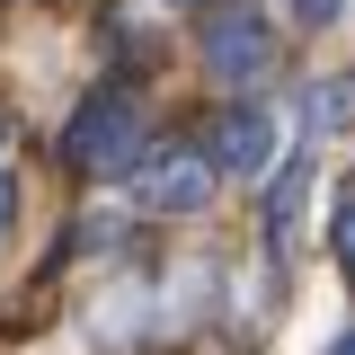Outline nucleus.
Instances as JSON below:
<instances>
[{"label": "nucleus", "mask_w": 355, "mask_h": 355, "mask_svg": "<svg viewBox=\"0 0 355 355\" xmlns=\"http://www.w3.org/2000/svg\"><path fill=\"white\" fill-rule=\"evenodd\" d=\"M62 151H71L80 169H125L133 151H142V98H133V89H98L80 116H71Z\"/></svg>", "instance_id": "1"}, {"label": "nucleus", "mask_w": 355, "mask_h": 355, "mask_svg": "<svg viewBox=\"0 0 355 355\" xmlns=\"http://www.w3.org/2000/svg\"><path fill=\"white\" fill-rule=\"evenodd\" d=\"M205 62H214L222 80H266V62H275V36H266L258 9H231L214 18V36H205Z\"/></svg>", "instance_id": "2"}, {"label": "nucleus", "mask_w": 355, "mask_h": 355, "mask_svg": "<svg viewBox=\"0 0 355 355\" xmlns=\"http://www.w3.org/2000/svg\"><path fill=\"white\" fill-rule=\"evenodd\" d=\"M266 160H275V116H266V107H231V116H222V133H214V169L258 178Z\"/></svg>", "instance_id": "3"}, {"label": "nucleus", "mask_w": 355, "mask_h": 355, "mask_svg": "<svg viewBox=\"0 0 355 355\" xmlns=\"http://www.w3.org/2000/svg\"><path fill=\"white\" fill-rule=\"evenodd\" d=\"M205 196H214V169H205V160H187V151H169L160 169L142 178V205H160V214H196Z\"/></svg>", "instance_id": "4"}, {"label": "nucleus", "mask_w": 355, "mask_h": 355, "mask_svg": "<svg viewBox=\"0 0 355 355\" xmlns=\"http://www.w3.org/2000/svg\"><path fill=\"white\" fill-rule=\"evenodd\" d=\"M311 205V151L302 160H293V169L275 178V196H266V231H275V240H284V231H293V214H302Z\"/></svg>", "instance_id": "5"}, {"label": "nucleus", "mask_w": 355, "mask_h": 355, "mask_svg": "<svg viewBox=\"0 0 355 355\" xmlns=\"http://www.w3.org/2000/svg\"><path fill=\"white\" fill-rule=\"evenodd\" d=\"M302 116H311L320 133H347V125H355V89H347V80H320V89L302 98Z\"/></svg>", "instance_id": "6"}, {"label": "nucleus", "mask_w": 355, "mask_h": 355, "mask_svg": "<svg viewBox=\"0 0 355 355\" xmlns=\"http://www.w3.org/2000/svg\"><path fill=\"white\" fill-rule=\"evenodd\" d=\"M284 9H293V18H302V27H329V18H338V9H347V0H284Z\"/></svg>", "instance_id": "7"}, {"label": "nucleus", "mask_w": 355, "mask_h": 355, "mask_svg": "<svg viewBox=\"0 0 355 355\" xmlns=\"http://www.w3.org/2000/svg\"><path fill=\"white\" fill-rule=\"evenodd\" d=\"M338 258L355 266V205H338Z\"/></svg>", "instance_id": "8"}, {"label": "nucleus", "mask_w": 355, "mask_h": 355, "mask_svg": "<svg viewBox=\"0 0 355 355\" xmlns=\"http://www.w3.org/2000/svg\"><path fill=\"white\" fill-rule=\"evenodd\" d=\"M9 222H18V178L0 169V231H9Z\"/></svg>", "instance_id": "9"}, {"label": "nucleus", "mask_w": 355, "mask_h": 355, "mask_svg": "<svg viewBox=\"0 0 355 355\" xmlns=\"http://www.w3.org/2000/svg\"><path fill=\"white\" fill-rule=\"evenodd\" d=\"M329 355H355V329H347V338H338V347H329Z\"/></svg>", "instance_id": "10"}, {"label": "nucleus", "mask_w": 355, "mask_h": 355, "mask_svg": "<svg viewBox=\"0 0 355 355\" xmlns=\"http://www.w3.org/2000/svg\"><path fill=\"white\" fill-rule=\"evenodd\" d=\"M160 9H187V0H160Z\"/></svg>", "instance_id": "11"}, {"label": "nucleus", "mask_w": 355, "mask_h": 355, "mask_svg": "<svg viewBox=\"0 0 355 355\" xmlns=\"http://www.w3.org/2000/svg\"><path fill=\"white\" fill-rule=\"evenodd\" d=\"M0 142H9V125H0Z\"/></svg>", "instance_id": "12"}]
</instances>
